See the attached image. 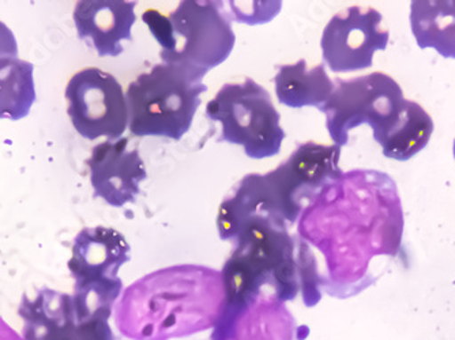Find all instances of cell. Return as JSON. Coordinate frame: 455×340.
Returning a JSON list of instances; mask_svg holds the SVG:
<instances>
[{
	"instance_id": "2e32d148",
	"label": "cell",
	"mask_w": 455,
	"mask_h": 340,
	"mask_svg": "<svg viewBox=\"0 0 455 340\" xmlns=\"http://www.w3.org/2000/svg\"><path fill=\"white\" fill-rule=\"evenodd\" d=\"M275 82L280 104L289 108L314 107L321 111L334 93L336 84L327 75L323 65L309 68L304 59L293 65L278 66Z\"/></svg>"
},
{
	"instance_id": "d6986e66",
	"label": "cell",
	"mask_w": 455,
	"mask_h": 340,
	"mask_svg": "<svg viewBox=\"0 0 455 340\" xmlns=\"http://www.w3.org/2000/svg\"><path fill=\"white\" fill-rule=\"evenodd\" d=\"M32 63L18 58L0 59V119H25L36 102Z\"/></svg>"
},
{
	"instance_id": "5bb4252c",
	"label": "cell",
	"mask_w": 455,
	"mask_h": 340,
	"mask_svg": "<svg viewBox=\"0 0 455 340\" xmlns=\"http://www.w3.org/2000/svg\"><path fill=\"white\" fill-rule=\"evenodd\" d=\"M135 6L126 0H79L73 14L78 37L91 41L100 58L122 55V41H132Z\"/></svg>"
},
{
	"instance_id": "4fadbf2b",
	"label": "cell",
	"mask_w": 455,
	"mask_h": 340,
	"mask_svg": "<svg viewBox=\"0 0 455 340\" xmlns=\"http://www.w3.org/2000/svg\"><path fill=\"white\" fill-rule=\"evenodd\" d=\"M132 247L114 227H85L76 234L71 247L68 270L74 285H93L120 280L117 273L130 262Z\"/></svg>"
},
{
	"instance_id": "9c48e42d",
	"label": "cell",
	"mask_w": 455,
	"mask_h": 340,
	"mask_svg": "<svg viewBox=\"0 0 455 340\" xmlns=\"http://www.w3.org/2000/svg\"><path fill=\"white\" fill-rule=\"evenodd\" d=\"M65 97L71 124L82 138L117 140L129 129L126 94L112 74L82 68L68 82Z\"/></svg>"
},
{
	"instance_id": "7a4b0ae2",
	"label": "cell",
	"mask_w": 455,
	"mask_h": 340,
	"mask_svg": "<svg viewBox=\"0 0 455 340\" xmlns=\"http://www.w3.org/2000/svg\"><path fill=\"white\" fill-rule=\"evenodd\" d=\"M221 273L180 265L148 273L123 291L115 324L130 340H170L214 328L224 308Z\"/></svg>"
},
{
	"instance_id": "e0dca14e",
	"label": "cell",
	"mask_w": 455,
	"mask_h": 340,
	"mask_svg": "<svg viewBox=\"0 0 455 340\" xmlns=\"http://www.w3.org/2000/svg\"><path fill=\"white\" fill-rule=\"evenodd\" d=\"M411 28L421 50L434 48L455 59V0H415L411 4Z\"/></svg>"
},
{
	"instance_id": "30bf717a",
	"label": "cell",
	"mask_w": 455,
	"mask_h": 340,
	"mask_svg": "<svg viewBox=\"0 0 455 340\" xmlns=\"http://www.w3.org/2000/svg\"><path fill=\"white\" fill-rule=\"evenodd\" d=\"M375 9L349 7L329 20L322 35L323 61L333 73H352L372 66L377 51L387 48V29Z\"/></svg>"
},
{
	"instance_id": "52a82bcc",
	"label": "cell",
	"mask_w": 455,
	"mask_h": 340,
	"mask_svg": "<svg viewBox=\"0 0 455 340\" xmlns=\"http://www.w3.org/2000/svg\"><path fill=\"white\" fill-rule=\"evenodd\" d=\"M336 89L321 109L334 145H347L350 130L368 124L379 139L403 109L400 84L387 74L375 71L354 79L337 78Z\"/></svg>"
},
{
	"instance_id": "6da1fadb",
	"label": "cell",
	"mask_w": 455,
	"mask_h": 340,
	"mask_svg": "<svg viewBox=\"0 0 455 340\" xmlns=\"http://www.w3.org/2000/svg\"><path fill=\"white\" fill-rule=\"evenodd\" d=\"M375 170H352L327 186L309 204L299 221V239L324 257L326 275L322 289L330 296L349 297L362 291L368 262L375 255L397 250L379 237L401 241L403 218L395 184L370 206L386 175ZM364 288L367 286L364 285Z\"/></svg>"
},
{
	"instance_id": "5b68a950",
	"label": "cell",
	"mask_w": 455,
	"mask_h": 340,
	"mask_svg": "<svg viewBox=\"0 0 455 340\" xmlns=\"http://www.w3.org/2000/svg\"><path fill=\"white\" fill-rule=\"evenodd\" d=\"M208 91L178 68L156 65L127 86L129 130L134 137H160L180 140L193 124Z\"/></svg>"
},
{
	"instance_id": "ac0fdd59",
	"label": "cell",
	"mask_w": 455,
	"mask_h": 340,
	"mask_svg": "<svg viewBox=\"0 0 455 340\" xmlns=\"http://www.w3.org/2000/svg\"><path fill=\"white\" fill-rule=\"evenodd\" d=\"M434 130L435 125L426 109L405 99L397 119L377 142L382 146L385 157L405 162L427 147Z\"/></svg>"
},
{
	"instance_id": "3957f363",
	"label": "cell",
	"mask_w": 455,
	"mask_h": 340,
	"mask_svg": "<svg viewBox=\"0 0 455 340\" xmlns=\"http://www.w3.org/2000/svg\"><path fill=\"white\" fill-rule=\"evenodd\" d=\"M234 252L221 271L224 305L251 303L270 297L286 303L301 291L298 239L289 226L273 218L255 217L237 230Z\"/></svg>"
},
{
	"instance_id": "7c38bea8",
	"label": "cell",
	"mask_w": 455,
	"mask_h": 340,
	"mask_svg": "<svg viewBox=\"0 0 455 340\" xmlns=\"http://www.w3.org/2000/svg\"><path fill=\"white\" fill-rule=\"evenodd\" d=\"M307 327H299L285 303L259 297L243 305H224L212 340H303Z\"/></svg>"
},
{
	"instance_id": "8992f818",
	"label": "cell",
	"mask_w": 455,
	"mask_h": 340,
	"mask_svg": "<svg viewBox=\"0 0 455 340\" xmlns=\"http://www.w3.org/2000/svg\"><path fill=\"white\" fill-rule=\"evenodd\" d=\"M206 116L221 123L219 142L242 146L252 160L275 157L285 139L272 97L251 78L225 83L206 105Z\"/></svg>"
},
{
	"instance_id": "603a6c76",
	"label": "cell",
	"mask_w": 455,
	"mask_h": 340,
	"mask_svg": "<svg viewBox=\"0 0 455 340\" xmlns=\"http://www.w3.org/2000/svg\"><path fill=\"white\" fill-rule=\"evenodd\" d=\"M452 152H454V158H455V139H454V146H452Z\"/></svg>"
},
{
	"instance_id": "8fae6325",
	"label": "cell",
	"mask_w": 455,
	"mask_h": 340,
	"mask_svg": "<svg viewBox=\"0 0 455 340\" xmlns=\"http://www.w3.org/2000/svg\"><path fill=\"white\" fill-rule=\"evenodd\" d=\"M94 196L112 207L134 203L140 184L148 178L138 147L132 148L130 138L107 140L92 148L86 160Z\"/></svg>"
},
{
	"instance_id": "277c9868",
	"label": "cell",
	"mask_w": 455,
	"mask_h": 340,
	"mask_svg": "<svg viewBox=\"0 0 455 340\" xmlns=\"http://www.w3.org/2000/svg\"><path fill=\"white\" fill-rule=\"evenodd\" d=\"M142 20L160 45L163 65L178 68L194 82H202L222 65L236 43L222 2L184 0L171 14L147 10Z\"/></svg>"
},
{
	"instance_id": "ffe728a7",
	"label": "cell",
	"mask_w": 455,
	"mask_h": 340,
	"mask_svg": "<svg viewBox=\"0 0 455 340\" xmlns=\"http://www.w3.org/2000/svg\"><path fill=\"white\" fill-rule=\"evenodd\" d=\"M52 340H116L107 319L74 321Z\"/></svg>"
},
{
	"instance_id": "7402d4cb",
	"label": "cell",
	"mask_w": 455,
	"mask_h": 340,
	"mask_svg": "<svg viewBox=\"0 0 455 340\" xmlns=\"http://www.w3.org/2000/svg\"><path fill=\"white\" fill-rule=\"evenodd\" d=\"M0 340H24L0 317Z\"/></svg>"
},
{
	"instance_id": "ba28073f",
	"label": "cell",
	"mask_w": 455,
	"mask_h": 340,
	"mask_svg": "<svg viewBox=\"0 0 455 340\" xmlns=\"http://www.w3.org/2000/svg\"><path fill=\"white\" fill-rule=\"evenodd\" d=\"M341 147L307 142L299 146L280 166L265 173L273 201L286 224L299 221L327 186L344 176L339 168Z\"/></svg>"
},
{
	"instance_id": "9a60e30c",
	"label": "cell",
	"mask_w": 455,
	"mask_h": 340,
	"mask_svg": "<svg viewBox=\"0 0 455 340\" xmlns=\"http://www.w3.org/2000/svg\"><path fill=\"white\" fill-rule=\"evenodd\" d=\"M18 314L24 321V340H52L78 320L73 296L47 288L36 291L33 297L24 294Z\"/></svg>"
},
{
	"instance_id": "44dd1931",
	"label": "cell",
	"mask_w": 455,
	"mask_h": 340,
	"mask_svg": "<svg viewBox=\"0 0 455 340\" xmlns=\"http://www.w3.org/2000/svg\"><path fill=\"white\" fill-rule=\"evenodd\" d=\"M18 44L12 30L0 20V59L17 58Z\"/></svg>"
}]
</instances>
